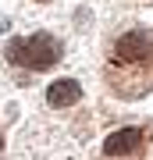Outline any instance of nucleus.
<instances>
[{"label":"nucleus","mask_w":153,"mask_h":160,"mask_svg":"<svg viewBox=\"0 0 153 160\" xmlns=\"http://www.w3.org/2000/svg\"><path fill=\"white\" fill-rule=\"evenodd\" d=\"M128 75H142V82L153 89V32L150 29H132L125 36H118L110 46L107 82L114 86V92H121Z\"/></svg>","instance_id":"1"},{"label":"nucleus","mask_w":153,"mask_h":160,"mask_svg":"<svg viewBox=\"0 0 153 160\" xmlns=\"http://www.w3.org/2000/svg\"><path fill=\"white\" fill-rule=\"evenodd\" d=\"M4 57L25 71H46L61 61V43L50 32H32L25 39H11L4 46Z\"/></svg>","instance_id":"2"},{"label":"nucleus","mask_w":153,"mask_h":160,"mask_svg":"<svg viewBox=\"0 0 153 160\" xmlns=\"http://www.w3.org/2000/svg\"><path fill=\"white\" fill-rule=\"evenodd\" d=\"M142 135H146L142 128H118V132H110V135L103 139V157H128V153H135L142 146Z\"/></svg>","instance_id":"3"},{"label":"nucleus","mask_w":153,"mask_h":160,"mask_svg":"<svg viewBox=\"0 0 153 160\" xmlns=\"http://www.w3.org/2000/svg\"><path fill=\"white\" fill-rule=\"evenodd\" d=\"M82 100V86L75 78H57L46 86V103H50L54 110H61V107H75V103Z\"/></svg>","instance_id":"4"},{"label":"nucleus","mask_w":153,"mask_h":160,"mask_svg":"<svg viewBox=\"0 0 153 160\" xmlns=\"http://www.w3.org/2000/svg\"><path fill=\"white\" fill-rule=\"evenodd\" d=\"M0 149H4V135H0Z\"/></svg>","instance_id":"5"}]
</instances>
